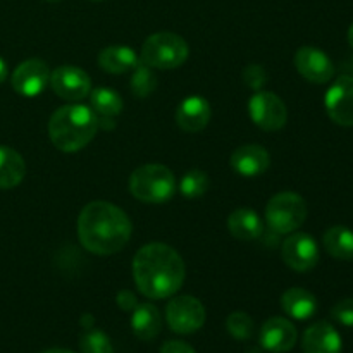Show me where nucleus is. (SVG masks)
<instances>
[{"instance_id":"36","label":"nucleus","mask_w":353,"mask_h":353,"mask_svg":"<svg viewBox=\"0 0 353 353\" xmlns=\"http://www.w3.org/2000/svg\"><path fill=\"white\" fill-rule=\"evenodd\" d=\"M348 43H350V47L353 48V24L350 26V30H348Z\"/></svg>"},{"instance_id":"15","label":"nucleus","mask_w":353,"mask_h":353,"mask_svg":"<svg viewBox=\"0 0 353 353\" xmlns=\"http://www.w3.org/2000/svg\"><path fill=\"white\" fill-rule=\"evenodd\" d=\"M230 164L240 176L255 178L268 171L271 165V155L261 145H243L231 154Z\"/></svg>"},{"instance_id":"7","label":"nucleus","mask_w":353,"mask_h":353,"mask_svg":"<svg viewBox=\"0 0 353 353\" xmlns=\"http://www.w3.org/2000/svg\"><path fill=\"white\" fill-rule=\"evenodd\" d=\"M205 307L195 296H176L165 307V321L178 334H192L199 331L205 324Z\"/></svg>"},{"instance_id":"2","label":"nucleus","mask_w":353,"mask_h":353,"mask_svg":"<svg viewBox=\"0 0 353 353\" xmlns=\"http://www.w3.org/2000/svg\"><path fill=\"white\" fill-rule=\"evenodd\" d=\"M133 224L124 210L110 202L97 200L83 207L78 217V238L95 255H112L126 247Z\"/></svg>"},{"instance_id":"25","label":"nucleus","mask_w":353,"mask_h":353,"mask_svg":"<svg viewBox=\"0 0 353 353\" xmlns=\"http://www.w3.org/2000/svg\"><path fill=\"white\" fill-rule=\"evenodd\" d=\"M133 76H131V92L137 97H148L155 92L157 88V76L154 74L152 68L138 62L137 68L133 69Z\"/></svg>"},{"instance_id":"34","label":"nucleus","mask_w":353,"mask_h":353,"mask_svg":"<svg viewBox=\"0 0 353 353\" xmlns=\"http://www.w3.org/2000/svg\"><path fill=\"white\" fill-rule=\"evenodd\" d=\"M83 327L85 330H90V327H93V317L92 316H85L83 317Z\"/></svg>"},{"instance_id":"12","label":"nucleus","mask_w":353,"mask_h":353,"mask_svg":"<svg viewBox=\"0 0 353 353\" xmlns=\"http://www.w3.org/2000/svg\"><path fill=\"white\" fill-rule=\"evenodd\" d=\"M10 83L19 95L38 97L50 85V69L41 59H28L14 69Z\"/></svg>"},{"instance_id":"32","label":"nucleus","mask_w":353,"mask_h":353,"mask_svg":"<svg viewBox=\"0 0 353 353\" xmlns=\"http://www.w3.org/2000/svg\"><path fill=\"white\" fill-rule=\"evenodd\" d=\"M117 305H119L123 310H131V312H133L134 307L138 305L137 296H134L131 292H128V290H123V292L117 295Z\"/></svg>"},{"instance_id":"23","label":"nucleus","mask_w":353,"mask_h":353,"mask_svg":"<svg viewBox=\"0 0 353 353\" xmlns=\"http://www.w3.org/2000/svg\"><path fill=\"white\" fill-rule=\"evenodd\" d=\"M26 174V164L19 152L0 145V190H9L19 185Z\"/></svg>"},{"instance_id":"29","label":"nucleus","mask_w":353,"mask_h":353,"mask_svg":"<svg viewBox=\"0 0 353 353\" xmlns=\"http://www.w3.org/2000/svg\"><path fill=\"white\" fill-rule=\"evenodd\" d=\"M243 81L248 88L259 92V90L265 85V81H268V72H265V69L262 68V65L250 64L245 68Z\"/></svg>"},{"instance_id":"8","label":"nucleus","mask_w":353,"mask_h":353,"mask_svg":"<svg viewBox=\"0 0 353 353\" xmlns=\"http://www.w3.org/2000/svg\"><path fill=\"white\" fill-rule=\"evenodd\" d=\"M248 114L255 126L264 131L281 130L288 119V110L285 102L276 93L259 90L248 102Z\"/></svg>"},{"instance_id":"38","label":"nucleus","mask_w":353,"mask_h":353,"mask_svg":"<svg viewBox=\"0 0 353 353\" xmlns=\"http://www.w3.org/2000/svg\"><path fill=\"white\" fill-rule=\"evenodd\" d=\"M97 2H99V0H97Z\"/></svg>"},{"instance_id":"18","label":"nucleus","mask_w":353,"mask_h":353,"mask_svg":"<svg viewBox=\"0 0 353 353\" xmlns=\"http://www.w3.org/2000/svg\"><path fill=\"white\" fill-rule=\"evenodd\" d=\"M90 93H92L90 103H92L93 112L97 114V119H99V128H103V130L109 128L110 130L114 126V117L123 110V99L116 90L107 88V86H100Z\"/></svg>"},{"instance_id":"26","label":"nucleus","mask_w":353,"mask_h":353,"mask_svg":"<svg viewBox=\"0 0 353 353\" xmlns=\"http://www.w3.org/2000/svg\"><path fill=\"white\" fill-rule=\"evenodd\" d=\"M209 185V176L203 171L193 169V171H188L181 178V181H179V192L186 199H199L203 193H207Z\"/></svg>"},{"instance_id":"10","label":"nucleus","mask_w":353,"mask_h":353,"mask_svg":"<svg viewBox=\"0 0 353 353\" xmlns=\"http://www.w3.org/2000/svg\"><path fill=\"white\" fill-rule=\"evenodd\" d=\"M50 86L57 97L69 102H76L90 95L92 79L88 72L83 71L78 65L65 64L59 65L50 72Z\"/></svg>"},{"instance_id":"20","label":"nucleus","mask_w":353,"mask_h":353,"mask_svg":"<svg viewBox=\"0 0 353 353\" xmlns=\"http://www.w3.org/2000/svg\"><path fill=\"white\" fill-rule=\"evenodd\" d=\"M140 59L133 52V48L124 45H110L99 54V65L110 74H123L133 71Z\"/></svg>"},{"instance_id":"27","label":"nucleus","mask_w":353,"mask_h":353,"mask_svg":"<svg viewBox=\"0 0 353 353\" xmlns=\"http://www.w3.org/2000/svg\"><path fill=\"white\" fill-rule=\"evenodd\" d=\"M79 350L81 353H114L112 341L103 331L100 330H85L79 338Z\"/></svg>"},{"instance_id":"35","label":"nucleus","mask_w":353,"mask_h":353,"mask_svg":"<svg viewBox=\"0 0 353 353\" xmlns=\"http://www.w3.org/2000/svg\"><path fill=\"white\" fill-rule=\"evenodd\" d=\"M41 353H74L71 350H65V348H50V350H45Z\"/></svg>"},{"instance_id":"3","label":"nucleus","mask_w":353,"mask_h":353,"mask_svg":"<svg viewBox=\"0 0 353 353\" xmlns=\"http://www.w3.org/2000/svg\"><path fill=\"white\" fill-rule=\"evenodd\" d=\"M99 119L90 107L79 103L59 107L48 121V138L57 150L78 152L95 138Z\"/></svg>"},{"instance_id":"19","label":"nucleus","mask_w":353,"mask_h":353,"mask_svg":"<svg viewBox=\"0 0 353 353\" xmlns=\"http://www.w3.org/2000/svg\"><path fill=\"white\" fill-rule=\"evenodd\" d=\"M162 327V317L154 303H140L131 314V330L141 341H152L159 336Z\"/></svg>"},{"instance_id":"21","label":"nucleus","mask_w":353,"mask_h":353,"mask_svg":"<svg viewBox=\"0 0 353 353\" xmlns=\"http://www.w3.org/2000/svg\"><path fill=\"white\" fill-rule=\"evenodd\" d=\"M228 230L236 240L252 241L261 236L264 226L257 212L252 209H236L228 217Z\"/></svg>"},{"instance_id":"6","label":"nucleus","mask_w":353,"mask_h":353,"mask_svg":"<svg viewBox=\"0 0 353 353\" xmlns=\"http://www.w3.org/2000/svg\"><path fill=\"white\" fill-rule=\"evenodd\" d=\"M307 203L293 192H283L272 196L265 207V223L278 234L295 233L307 219Z\"/></svg>"},{"instance_id":"22","label":"nucleus","mask_w":353,"mask_h":353,"mask_svg":"<svg viewBox=\"0 0 353 353\" xmlns=\"http://www.w3.org/2000/svg\"><path fill=\"white\" fill-rule=\"evenodd\" d=\"M281 309L296 321H307L316 314L317 300L303 288H290L281 296Z\"/></svg>"},{"instance_id":"24","label":"nucleus","mask_w":353,"mask_h":353,"mask_svg":"<svg viewBox=\"0 0 353 353\" xmlns=\"http://www.w3.org/2000/svg\"><path fill=\"white\" fill-rule=\"evenodd\" d=\"M324 248L331 257L338 261L353 259V231L347 226H333L324 233Z\"/></svg>"},{"instance_id":"16","label":"nucleus","mask_w":353,"mask_h":353,"mask_svg":"<svg viewBox=\"0 0 353 353\" xmlns=\"http://www.w3.org/2000/svg\"><path fill=\"white\" fill-rule=\"evenodd\" d=\"M303 353H341L343 341L333 324L326 321L307 327L302 338Z\"/></svg>"},{"instance_id":"4","label":"nucleus","mask_w":353,"mask_h":353,"mask_svg":"<svg viewBox=\"0 0 353 353\" xmlns=\"http://www.w3.org/2000/svg\"><path fill=\"white\" fill-rule=\"evenodd\" d=\"M130 192L140 202L164 203L176 192L174 174L162 164L140 165L130 178Z\"/></svg>"},{"instance_id":"28","label":"nucleus","mask_w":353,"mask_h":353,"mask_svg":"<svg viewBox=\"0 0 353 353\" xmlns=\"http://www.w3.org/2000/svg\"><path fill=\"white\" fill-rule=\"evenodd\" d=\"M226 330L234 340H250L254 334V321L245 312H233L226 319Z\"/></svg>"},{"instance_id":"33","label":"nucleus","mask_w":353,"mask_h":353,"mask_svg":"<svg viewBox=\"0 0 353 353\" xmlns=\"http://www.w3.org/2000/svg\"><path fill=\"white\" fill-rule=\"evenodd\" d=\"M9 76V69H7V62L0 57V83H3Z\"/></svg>"},{"instance_id":"30","label":"nucleus","mask_w":353,"mask_h":353,"mask_svg":"<svg viewBox=\"0 0 353 353\" xmlns=\"http://www.w3.org/2000/svg\"><path fill=\"white\" fill-rule=\"evenodd\" d=\"M331 317L338 324L353 327V299H343L331 309Z\"/></svg>"},{"instance_id":"1","label":"nucleus","mask_w":353,"mask_h":353,"mask_svg":"<svg viewBox=\"0 0 353 353\" xmlns=\"http://www.w3.org/2000/svg\"><path fill=\"white\" fill-rule=\"evenodd\" d=\"M185 262L165 243L143 245L133 259V279L147 299L162 300L176 295L185 283Z\"/></svg>"},{"instance_id":"17","label":"nucleus","mask_w":353,"mask_h":353,"mask_svg":"<svg viewBox=\"0 0 353 353\" xmlns=\"http://www.w3.org/2000/svg\"><path fill=\"white\" fill-rule=\"evenodd\" d=\"M212 110L210 103L202 97H188L176 110V124L186 133H199L209 124Z\"/></svg>"},{"instance_id":"11","label":"nucleus","mask_w":353,"mask_h":353,"mask_svg":"<svg viewBox=\"0 0 353 353\" xmlns=\"http://www.w3.org/2000/svg\"><path fill=\"white\" fill-rule=\"evenodd\" d=\"M327 116L343 128H353V76H340L324 99Z\"/></svg>"},{"instance_id":"14","label":"nucleus","mask_w":353,"mask_h":353,"mask_svg":"<svg viewBox=\"0 0 353 353\" xmlns=\"http://www.w3.org/2000/svg\"><path fill=\"white\" fill-rule=\"evenodd\" d=\"M295 68L307 81L324 85L334 76V65L331 59L321 48L302 47L295 54Z\"/></svg>"},{"instance_id":"31","label":"nucleus","mask_w":353,"mask_h":353,"mask_svg":"<svg viewBox=\"0 0 353 353\" xmlns=\"http://www.w3.org/2000/svg\"><path fill=\"white\" fill-rule=\"evenodd\" d=\"M161 353H196L192 345L185 343L179 340H169L162 345Z\"/></svg>"},{"instance_id":"13","label":"nucleus","mask_w":353,"mask_h":353,"mask_svg":"<svg viewBox=\"0 0 353 353\" xmlns=\"http://www.w3.org/2000/svg\"><path fill=\"white\" fill-rule=\"evenodd\" d=\"M259 340L265 352L286 353L299 341V331L286 317H271L262 324Z\"/></svg>"},{"instance_id":"37","label":"nucleus","mask_w":353,"mask_h":353,"mask_svg":"<svg viewBox=\"0 0 353 353\" xmlns=\"http://www.w3.org/2000/svg\"><path fill=\"white\" fill-rule=\"evenodd\" d=\"M45 2H57V0H45Z\"/></svg>"},{"instance_id":"5","label":"nucleus","mask_w":353,"mask_h":353,"mask_svg":"<svg viewBox=\"0 0 353 353\" xmlns=\"http://www.w3.org/2000/svg\"><path fill=\"white\" fill-rule=\"evenodd\" d=\"M190 47L179 34L171 31L154 33L143 41L140 62L152 69H176L186 62Z\"/></svg>"},{"instance_id":"9","label":"nucleus","mask_w":353,"mask_h":353,"mask_svg":"<svg viewBox=\"0 0 353 353\" xmlns=\"http://www.w3.org/2000/svg\"><path fill=\"white\" fill-rule=\"evenodd\" d=\"M281 257L290 269L309 272L319 262V247L307 233H290L281 245Z\"/></svg>"}]
</instances>
